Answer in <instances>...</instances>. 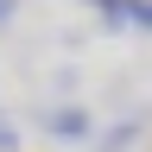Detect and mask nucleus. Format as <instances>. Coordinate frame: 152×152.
<instances>
[{"label": "nucleus", "instance_id": "obj_1", "mask_svg": "<svg viewBox=\"0 0 152 152\" xmlns=\"http://www.w3.org/2000/svg\"><path fill=\"white\" fill-rule=\"evenodd\" d=\"M51 127H57V133H83L89 121H83V114H51Z\"/></svg>", "mask_w": 152, "mask_h": 152}, {"label": "nucleus", "instance_id": "obj_2", "mask_svg": "<svg viewBox=\"0 0 152 152\" xmlns=\"http://www.w3.org/2000/svg\"><path fill=\"white\" fill-rule=\"evenodd\" d=\"M7 19H13V0H0V26H7Z\"/></svg>", "mask_w": 152, "mask_h": 152}]
</instances>
